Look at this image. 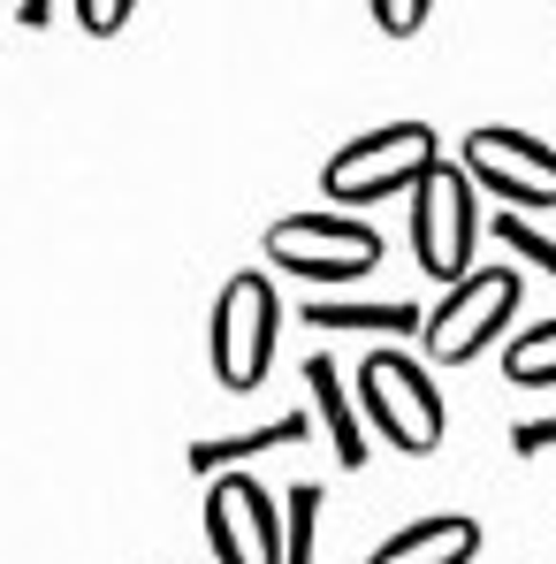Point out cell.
Wrapping results in <instances>:
<instances>
[{"instance_id":"obj_13","label":"cell","mask_w":556,"mask_h":564,"mask_svg":"<svg viewBox=\"0 0 556 564\" xmlns=\"http://www.w3.org/2000/svg\"><path fill=\"white\" fill-rule=\"evenodd\" d=\"M503 375L519 381V389H556V313L511 336V351H503Z\"/></svg>"},{"instance_id":"obj_8","label":"cell","mask_w":556,"mask_h":564,"mask_svg":"<svg viewBox=\"0 0 556 564\" xmlns=\"http://www.w3.org/2000/svg\"><path fill=\"white\" fill-rule=\"evenodd\" d=\"M206 542H214V564H282V503L252 473L214 480L206 488Z\"/></svg>"},{"instance_id":"obj_11","label":"cell","mask_w":556,"mask_h":564,"mask_svg":"<svg viewBox=\"0 0 556 564\" xmlns=\"http://www.w3.org/2000/svg\"><path fill=\"white\" fill-rule=\"evenodd\" d=\"M305 389H313V412H320V427H328V451H336V466H367V420H359V397H351V381L336 359H305Z\"/></svg>"},{"instance_id":"obj_12","label":"cell","mask_w":556,"mask_h":564,"mask_svg":"<svg viewBox=\"0 0 556 564\" xmlns=\"http://www.w3.org/2000/svg\"><path fill=\"white\" fill-rule=\"evenodd\" d=\"M313 435V420H297V412H282L268 427H244V435H214V443H190V473H244L252 458H268V451H290V443H305Z\"/></svg>"},{"instance_id":"obj_10","label":"cell","mask_w":556,"mask_h":564,"mask_svg":"<svg viewBox=\"0 0 556 564\" xmlns=\"http://www.w3.org/2000/svg\"><path fill=\"white\" fill-rule=\"evenodd\" d=\"M472 557H480V519L443 511V519H412V527H396L367 564H472Z\"/></svg>"},{"instance_id":"obj_18","label":"cell","mask_w":556,"mask_h":564,"mask_svg":"<svg viewBox=\"0 0 556 564\" xmlns=\"http://www.w3.org/2000/svg\"><path fill=\"white\" fill-rule=\"evenodd\" d=\"M511 451H519V458H549L556 451V420H519V427H511Z\"/></svg>"},{"instance_id":"obj_15","label":"cell","mask_w":556,"mask_h":564,"mask_svg":"<svg viewBox=\"0 0 556 564\" xmlns=\"http://www.w3.org/2000/svg\"><path fill=\"white\" fill-rule=\"evenodd\" d=\"M488 237H503V245H511V252H519L534 275H549V282H556V237H542L526 214H495V229H488Z\"/></svg>"},{"instance_id":"obj_9","label":"cell","mask_w":556,"mask_h":564,"mask_svg":"<svg viewBox=\"0 0 556 564\" xmlns=\"http://www.w3.org/2000/svg\"><path fill=\"white\" fill-rule=\"evenodd\" d=\"M419 297H305V328L320 336H419Z\"/></svg>"},{"instance_id":"obj_17","label":"cell","mask_w":556,"mask_h":564,"mask_svg":"<svg viewBox=\"0 0 556 564\" xmlns=\"http://www.w3.org/2000/svg\"><path fill=\"white\" fill-rule=\"evenodd\" d=\"M373 23H381L389 39H412V31L427 23V0H412V8H404V0H381V8H373Z\"/></svg>"},{"instance_id":"obj_1","label":"cell","mask_w":556,"mask_h":564,"mask_svg":"<svg viewBox=\"0 0 556 564\" xmlns=\"http://www.w3.org/2000/svg\"><path fill=\"white\" fill-rule=\"evenodd\" d=\"M359 420L404 458H435L443 451V397H435V381H427L419 359H404L389 344L359 359Z\"/></svg>"},{"instance_id":"obj_2","label":"cell","mask_w":556,"mask_h":564,"mask_svg":"<svg viewBox=\"0 0 556 564\" xmlns=\"http://www.w3.org/2000/svg\"><path fill=\"white\" fill-rule=\"evenodd\" d=\"M435 161H443V145H435L427 122H381V130H367V138H351V145L328 153L320 184H328L336 206H373V198L412 191Z\"/></svg>"},{"instance_id":"obj_6","label":"cell","mask_w":556,"mask_h":564,"mask_svg":"<svg viewBox=\"0 0 556 564\" xmlns=\"http://www.w3.org/2000/svg\"><path fill=\"white\" fill-rule=\"evenodd\" d=\"M268 260L305 282H359L381 268V237L359 214H282L268 229Z\"/></svg>"},{"instance_id":"obj_4","label":"cell","mask_w":556,"mask_h":564,"mask_svg":"<svg viewBox=\"0 0 556 564\" xmlns=\"http://www.w3.org/2000/svg\"><path fill=\"white\" fill-rule=\"evenodd\" d=\"M275 336H282V297L268 275H229L214 297V381L221 389H260L275 367Z\"/></svg>"},{"instance_id":"obj_16","label":"cell","mask_w":556,"mask_h":564,"mask_svg":"<svg viewBox=\"0 0 556 564\" xmlns=\"http://www.w3.org/2000/svg\"><path fill=\"white\" fill-rule=\"evenodd\" d=\"M77 23H85L92 39H115V31L130 23V0H85V8H77Z\"/></svg>"},{"instance_id":"obj_14","label":"cell","mask_w":556,"mask_h":564,"mask_svg":"<svg viewBox=\"0 0 556 564\" xmlns=\"http://www.w3.org/2000/svg\"><path fill=\"white\" fill-rule=\"evenodd\" d=\"M313 550H320V488L297 480L282 511V564H313Z\"/></svg>"},{"instance_id":"obj_5","label":"cell","mask_w":556,"mask_h":564,"mask_svg":"<svg viewBox=\"0 0 556 564\" xmlns=\"http://www.w3.org/2000/svg\"><path fill=\"white\" fill-rule=\"evenodd\" d=\"M472 245H480V198H472L458 161H435L412 184V252H419L427 275L450 290V282L472 275Z\"/></svg>"},{"instance_id":"obj_7","label":"cell","mask_w":556,"mask_h":564,"mask_svg":"<svg viewBox=\"0 0 556 564\" xmlns=\"http://www.w3.org/2000/svg\"><path fill=\"white\" fill-rule=\"evenodd\" d=\"M458 169L472 191L511 198V214H526V221L542 206H556V145H542L534 130H472Z\"/></svg>"},{"instance_id":"obj_3","label":"cell","mask_w":556,"mask_h":564,"mask_svg":"<svg viewBox=\"0 0 556 564\" xmlns=\"http://www.w3.org/2000/svg\"><path fill=\"white\" fill-rule=\"evenodd\" d=\"M519 297H526L519 268H472V275L450 282V290L435 297V313L419 321V351H427V359H443V367L480 359V351H488V344L511 328Z\"/></svg>"}]
</instances>
